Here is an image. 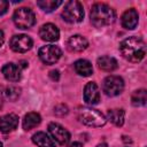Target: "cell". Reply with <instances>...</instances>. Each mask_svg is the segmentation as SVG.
<instances>
[{"label":"cell","mask_w":147,"mask_h":147,"mask_svg":"<svg viewBox=\"0 0 147 147\" xmlns=\"http://www.w3.org/2000/svg\"><path fill=\"white\" fill-rule=\"evenodd\" d=\"M61 5H62L61 0H39V1H37V6L40 7L46 13L53 11Z\"/></svg>","instance_id":"7402d4cb"},{"label":"cell","mask_w":147,"mask_h":147,"mask_svg":"<svg viewBox=\"0 0 147 147\" xmlns=\"http://www.w3.org/2000/svg\"><path fill=\"white\" fill-rule=\"evenodd\" d=\"M98 67L103 71L110 72V71H114L115 69H117L118 64H117L116 59L108 56V55H105V56H101L98 59Z\"/></svg>","instance_id":"ac0fdd59"},{"label":"cell","mask_w":147,"mask_h":147,"mask_svg":"<svg viewBox=\"0 0 147 147\" xmlns=\"http://www.w3.org/2000/svg\"><path fill=\"white\" fill-rule=\"evenodd\" d=\"M49 77L53 79V80H59V77H60V74L57 70H52L49 72Z\"/></svg>","instance_id":"d4e9b609"},{"label":"cell","mask_w":147,"mask_h":147,"mask_svg":"<svg viewBox=\"0 0 147 147\" xmlns=\"http://www.w3.org/2000/svg\"><path fill=\"white\" fill-rule=\"evenodd\" d=\"M107 118L116 126H122L124 124L125 113L123 109H110L107 113Z\"/></svg>","instance_id":"ffe728a7"},{"label":"cell","mask_w":147,"mask_h":147,"mask_svg":"<svg viewBox=\"0 0 147 147\" xmlns=\"http://www.w3.org/2000/svg\"><path fill=\"white\" fill-rule=\"evenodd\" d=\"M67 46H68V49L71 52H82L87 48L88 41L86 40L85 37H83L80 34H75L68 39Z\"/></svg>","instance_id":"4fadbf2b"},{"label":"cell","mask_w":147,"mask_h":147,"mask_svg":"<svg viewBox=\"0 0 147 147\" xmlns=\"http://www.w3.org/2000/svg\"><path fill=\"white\" fill-rule=\"evenodd\" d=\"M38 55L44 63L54 64L55 62H57L60 60V57L62 55V51L55 45H46L39 49Z\"/></svg>","instance_id":"52a82bcc"},{"label":"cell","mask_w":147,"mask_h":147,"mask_svg":"<svg viewBox=\"0 0 147 147\" xmlns=\"http://www.w3.org/2000/svg\"><path fill=\"white\" fill-rule=\"evenodd\" d=\"M8 7H9V2H8V1H6V0H0V16L7 13Z\"/></svg>","instance_id":"cb8c5ba5"},{"label":"cell","mask_w":147,"mask_h":147,"mask_svg":"<svg viewBox=\"0 0 147 147\" xmlns=\"http://www.w3.org/2000/svg\"><path fill=\"white\" fill-rule=\"evenodd\" d=\"M13 21L15 25L20 29H29L36 23L34 13L28 7H21L15 10L13 15Z\"/></svg>","instance_id":"5b68a950"},{"label":"cell","mask_w":147,"mask_h":147,"mask_svg":"<svg viewBox=\"0 0 147 147\" xmlns=\"http://www.w3.org/2000/svg\"><path fill=\"white\" fill-rule=\"evenodd\" d=\"M0 147H2V144H1V142H0Z\"/></svg>","instance_id":"f1b7e54d"},{"label":"cell","mask_w":147,"mask_h":147,"mask_svg":"<svg viewBox=\"0 0 147 147\" xmlns=\"http://www.w3.org/2000/svg\"><path fill=\"white\" fill-rule=\"evenodd\" d=\"M62 17L68 23H79L84 18L83 5L77 0H70L64 5L62 10Z\"/></svg>","instance_id":"277c9868"},{"label":"cell","mask_w":147,"mask_h":147,"mask_svg":"<svg viewBox=\"0 0 147 147\" xmlns=\"http://www.w3.org/2000/svg\"><path fill=\"white\" fill-rule=\"evenodd\" d=\"M67 147H83V145L80 142H78V141H75V142H71L70 145H68Z\"/></svg>","instance_id":"484cf974"},{"label":"cell","mask_w":147,"mask_h":147,"mask_svg":"<svg viewBox=\"0 0 147 147\" xmlns=\"http://www.w3.org/2000/svg\"><path fill=\"white\" fill-rule=\"evenodd\" d=\"M84 100L87 105H95L100 100V91L95 83L90 82L84 87Z\"/></svg>","instance_id":"8fae6325"},{"label":"cell","mask_w":147,"mask_h":147,"mask_svg":"<svg viewBox=\"0 0 147 147\" xmlns=\"http://www.w3.org/2000/svg\"><path fill=\"white\" fill-rule=\"evenodd\" d=\"M2 74L9 82H18L21 79V67L15 63H6L2 67Z\"/></svg>","instance_id":"9a60e30c"},{"label":"cell","mask_w":147,"mask_h":147,"mask_svg":"<svg viewBox=\"0 0 147 147\" xmlns=\"http://www.w3.org/2000/svg\"><path fill=\"white\" fill-rule=\"evenodd\" d=\"M146 101H147V92H146V90L140 88V90H137V91L133 92V94L131 96V102H132L133 106H136V107L145 106Z\"/></svg>","instance_id":"44dd1931"},{"label":"cell","mask_w":147,"mask_h":147,"mask_svg":"<svg viewBox=\"0 0 147 147\" xmlns=\"http://www.w3.org/2000/svg\"><path fill=\"white\" fill-rule=\"evenodd\" d=\"M3 41H5V34H3V31L0 30V46L3 44Z\"/></svg>","instance_id":"4316f807"},{"label":"cell","mask_w":147,"mask_h":147,"mask_svg":"<svg viewBox=\"0 0 147 147\" xmlns=\"http://www.w3.org/2000/svg\"><path fill=\"white\" fill-rule=\"evenodd\" d=\"M78 118L83 124L92 127H101L107 122V118L102 113L92 108H82L78 111Z\"/></svg>","instance_id":"3957f363"},{"label":"cell","mask_w":147,"mask_h":147,"mask_svg":"<svg viewBox=\"0 0 147 147\" xmlns=\"http://www.w3.org/2000/svg\"><path fill=\"white\" fill-rule=\"evenodd\" d=\"M75 67V70L78 75L83 76V77H88L93 74V67H92V63L87 60H84V59H80V60H77L74 64Z\"/></svg>","instance_id":"e0dca14e"},{"label":"cell","mask_w":147,"mask_h":147,"mask_svg":"<svg viewBox=\"0 0 147 147\" xmlns=\"http://www.w3.org/2000/svg\"><path fill=\"white\" fill-rule=\"evenodd\" d=\"M119 51L124 59L138 63L146 55V44L139 37H129L119 44Z\"/></svg>","instance_id":"6da1fadb"},{"label":"cell","mask_w":147,"mask_h":147,"mask_svg":"<svg viewBox=\"0 0 147 147\" xmlns=\"http://www.w3.org/2000/svg\"><path fill=\"white\" fill-rule=\"evenodd\" d=\"M41 122V117L38 113H28L24 118H23V129L29 131L33 127H36L37 125H39Z\"/></svg>","instance_id":"d6986e66"},{"label":"cell","mask_w":147,"mask_h":147,"mask_svg":"<svg viewBox=\"0 0 147 147\" xmlns=\"http://www.w3.org/2000/svg\"><path fill=\"white\" fill-rule=\"evenodd\" d=\"M39 36L45 41H56L60 38V31L56 25L52 23H46L39 29Z\"/></svg>","instance_id":"30bf717a"},{"label":"cell","mask_w":147,"mask_h":147,"mask_svg":"<svg viewBox=\"0 0 147 147\" xmlns=\"http://www.w3.org/2000/svg\"><path fill=\"white\" fill-rule=\"evenodd\" d=\"M90 17H91V23L95 28H102L114 23L116 14L115 10L108 5L99 2L92 6Z\"/></svg>","instance_id":"7a4b0ae2"},{"label":"cell","mask_w":147,"mask_h":147,"mask_svg":"<svg viewBox=\"0 0 147 147\" xmlns=\"http://www.w3.org/2000/svg\"><path fill=\"white\" fill-rule=\"evenodd\" d=\"M96 147H108V145H107V144H105V142H103V144H100V145H98V146H96Z\"/></svg>","instance_id":"83f0119b"},{"label":"cell","mask_w":147,"mask_h":147,"mask_svg":"<svg viewBox=\"0 0 147 147\" xmlns=\"http://www.w3.org/2000/svg\"><path fill=\"white\" fill-rule=\"evenodd\" d=\"M124 90V80L119 76H108L102 83V91L108 96H116Z\"/></svg>","instance_id":"8992f818"},{"label":"cell","mask_w":147,"mask_h":147,"mask_svg":"<svg viewBox=\"0 0 147 147\" xmlns=\"http://www.w3.org/2000/svg\"><path fill=\"white\" fill-rule=\"evenodd\" d=\"M32 141L38 147H56L55 141L45 132H37L32 136Z\"/></svg>","instance_id":"2e32d148"},{"label":"cell","mask_w":147,"mask_h":147,"mask_svg":"<svg viewBox=\"0 0 147 147\" xmlns=\"http://www.w3.org/2000/svg\"><path fill=\"white\" fill-rule=\"evenodd\" d=\"M18 125V116L15 114H7L0 118V131L2 133H9L14 131Z\"/></svg>","instance_id":"7c38bea8"},{"label":"cell","mask_w":147,"mask_h":147,"mask_svg":"<svg viewBox=\"0 0 147 147\" xmlns=\"http://www.w3.org/2000/svg\"><path fill=\"white\" fill-rule=\"evenodd\" d=\"M138 21H139V15L137 10L133 8L125 10L124 14L122 15V25L127 30H133L137 26Z\"/></svg>","instance_id":"5bb4252c"},{"label":"cell","mask_w":147,"mask_h":147,"mask_svg":"<svg viewBox=\"0 0 147 147\" xmlns=\"http://www.w3.org/2000/svg\"><path fill=\"white\" fill-rule=\"evenodd\" d=\"M20 94H21V90L17 86H9L6 90V95L9 100H13V101L16 100L20 96Z\"/></svg>","instance_id":"603a6c76"},{"label":"cell","mask_w":147,"mask_h":147,"mask_svg":"<svg viewBox=\"0 0 147 147\" xmlns=\"http://www.w3.org/2000/svg\"><path fill=\"white\" fill-rule=\"evenodd\" d=\"M33 45L32 39L26 36V34H16L13 36L10 41H9V46L10 48L16 52V53H25L31 49Z\"/></svg>","instance_id":"ba28073f"},{"label":"cell","mask_w":147,"mask_h":147,"mask_svg":"<svg viewBox=\"0 0 147 147\" xmlns=\"http://www.w3.org/2000/svg\"><path fill=\"white\" fill-rule=\"evenodd\" d=\"M48 132L53 140H56L60 145H67L70 140V133L67 129L57 123H51L48 125Z\"/></svg>","instance_id":"9c48e42d"}]
</instances>
